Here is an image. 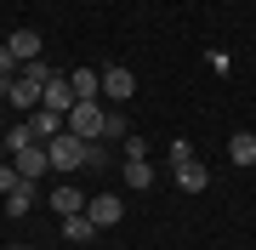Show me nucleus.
Masks as SVG:
<instances>
[{
    "label": "nucleus",
    "instance_id": "nucleus-20",
    "mask_svg": "<svg viewBox=\"0 0 256 250\" xmlns=\"http://www.w3.org/2000/svg\"><path fill=\"white\" fill-rule=\"evenodd\" d=\"M18 182H23V176H18V165H6V159H0V199H6Z\"/></svg>",
    "mask_w": 256,
    "mask_h": 250
},
{
    "label": "nucleus",
    "instance_id": "nucleus-24",
    "mask_svg": "<svg viewBox=\"0 0 256 250\" xmlns=\"http://www.w3.org/2000/svg\"><path fill=\"white\" fill-rule=\"evenodd\" d=\"M0 216H6V205H0Z\"/></svg>",
    "mask_w": 256,
    "mask_h": 250
},
{
    "label": "nucleus",
    "instance_id": "nucleus-15",
    "mask_svg": "<svg viewBox=\"0 0 256 250\" xmlns=\"http://www.w3.org/2000/svg\"><path fill=\"white\" fill-rule=\"evenodd\" d=\"M0 205H6V216H28V205H34V182H18Z\"/></svg>",
    "mask_w": 256,
    "mask_h": 250
},
{
    "label": "nucleus",
    "instance_id": "nucleus-5",
    "mask_svg": "<svg viewBox=\"0 0 256 250\" xmlns=\"http://www.w3.org/2000/svg\"><path fill=\"white\" fill-rule=\"evenodd\" d=\"M28 131H34V142H52V137H63V131H68V114L34 108V114H28Z\"/></svg>",
    "mask_w": 256,
    "mask_h": 250
},
{
    "label": "nucleus",
    "instance_id": "nucleus-14",
    "mask_svg": "<svg viewBox=\"0 0 256 250\" xmlns=\"http://www.w3.org/2000/svg\"><path fill=\"white\" fill-rule=\"evenodd\" d=\"M228 159L234 165H256V131H234L228 137Z\"/></svg>",
    "mask_w": 256,
    "mask_h": 250
},
{
    "label": "nucleus",
    "instance_id": "nucleus-13",
    "mask_svg": "<svg viewBox=\"0 0 256 250\" xmlns=\"http://www.w3.org/2000/svg\"><path fill=\"white\" fill-rule=\"evenodd\" d=\"M40 108H57V114H68V108H74V85H68L63 74H57V80L46 85V97H40Z\"/></svg>",
    "mask_w": 256,
    "mask_h": 250
},
{
    "label": "nucleus",
    "instance_id": "nucleus-17",
    "mask_svg": "<svg viewBox=\"0 0 256 250\" xmlns=\"http://www.w3.org/2000/svg\"><path fill=\"white\" fill-rule=\"evenodd\" d=\"M28 142H34V131H28V125H12V131H6V154H23Z\"/></svg>",
    "mask_w": 256,
    "mask_h": 250
},
{
    "label": "nucleus",
    "instance_id": "nucleus-9",
    "mask_svg": "<svg viewBox=\"0 0 256 250\" xmlns=\"http://www.w3.org/2000/svg\"><path fill=\"white\" fill-rule=\"evenodd\" d=\"M176 188H182V194H205V188H210V171L200 165V159H188V165H176Z\"/></svg>",
    "mask_w": 256,
    "mask_h": 250
},
{
    "label": "nucleus",
    "instance_id": "nucleus-10",
    "mask_svg": "<svg viewBox=\"0 0 256 250\" xmlns=\"http://www.w3.org/2000/svg\"><path fill=\"white\" fill-rule=\"evenodd\" d=\"M86 205H92V199H86L80 188H68V182H63V188H52V211H57V216H80Z\"/></svg>",
    "mask_w": 256,
    "mask_h": 250
},
{
    "label": "nucleus",
    "instance_id": "nucleus-18",
    "mask_svg": "<svg viewBox=\"0 0 256 250\" xmlns=\"http://www.w3.org/2000/svg\"><path fill=\"white\" fill-rule=\"evenodd\" d=\"M86 165H92V171H102V165H108V142H102V137L86 148Z\"/></svg>",
    "mask_w": 256,
    "mask_h": 250
},
{
    "label": "nucleus",
    "instance_id": "nucleus-16",
    "mask_svg": "<svg viewBox=\"0 0 256 250\" xmlns=\"http://www.w3.org/2000/svg\"><path fill=\"white\" fill-rule=\"evenodd\" d=\"M126 188H154V165H148V159H126Z\"/></svg>",
    "mask_w": 256,
    "mask_h": 250
},
{
    "label": "nucleus",
    "instance_id": "nucleus-3",
    "mask_svg": "<svg viewBox=\"0 0 256 250\" xmlns=\"http://www.w3.org/2000/svg\"><path fill=\"white\" fill-rule=\"evenodd\" d=\"M131 91H137V74H131V68H102V102H108V108H120V102H126Z\"/></svg>",
    "mask_w": 256,
    "mask_h": 250
},
{
    "label": "nucleus",
    "instance_id": "nucleus-22",
    "mask_svg": "<svg viewBox=\"0 0 256 250\" xmlns=\"http://www.w3.org/2000/svg\"><path fill=\"white\" fill-rule=\"evenodd\" d=\"M0 159H6V137H0Z\"/></svg>",
    "mask_w": 256,
    "mask_h": 250
},
{
    "label": "nucleus",
    "instance_id": "nucleus-21",
    "mask_svg": "<svg viewBox=\"0 0 256 250\" xmlns=\"http://www.w3.org/2000/svg\"><path fill=\"white\" fill-rule=\"evenodd\" d=\"M126 159H148V137L131 131V137H126Z\"/></svg>",
    "mask_w": 256,
    "mask_h": 250
},
{
    "label": "nucleus",
    "instance_id": "nucleus-8",
    "mask_svg": "<svg viewBox=\"0 0 256 250\" xmlns=\"http://www.w3.org/2000/svg\"><path fill=\"white\" fill-rule=\"evenodd\" d=\"M40 97H46V85L18 74V80H12V97H6V102H18V108H28V114H34V108H40Z\"/></svg>",
    "mask_w": 256,
    "mask_h": 250
},
{
    "label": "nucleus",
    "instance_id": "nucleus-4",
    "mask_svg": "<svg viewBox=\"0 0 256 250\" xmlns=\"http://www.w3.org/2000/svg\"><path fill=\"white\" fill-rule=\"evenodd\" d=\"M12 165H18V176H23V182H34L40 171H52V154H46V142H28L23 154H12Z\"/></svg>",
    "mask_w": 256,
    "mask_h": 250
},
{
    "label": "nucleus",
    "instance_id": "nucleus-19",
    "mask_svg": "<svg viewBox=\"0 0 256 250\" xmlns=\"http://www.w3.org/2000/svg\"><path fill=\"white\" fill-rule=\"evenodd\" d=\"M165 159H171V165H188V159H194V142H182V137H176L171 148H165Z\"/></svg>",
    "mask_w": 256,
    "mask_h": 250
},
{
    "label": "nucleus",
    "instance_id": "nucleus-1",
    "mask_svg": "<svg viewBox=\"0 0 256 250\" xmlns=\"http://www.w3.org/2000/svg\"><path fill=\"white\" fill-rule=\"evenodd\" d=\"M102 125H108V102H74V108H68V131H74V137H86V142H97L102 137Z\"/></svg>",
    "mask_w": 256,
    "mask_h": 250
},
{
    "label": "nucleus",
    "instance_id": "nucleus-2",
    "mask_svg": "<svg viewBox=\"0 0 256 250\" xmlns=\"http://www.w3.org/2000/svg\"><path fill=\"white\" fill-rule=\"evenodd\" d=\"M86 148H92V142H86V137H74V131L52 137V142H46V154H52V171H74V165H86Z\"/></svg>",
    "mask_w": 256,
    "mask_h": 250
},
{
    "label": "nucleus",
    "instance_id": "nucleus-11",
    "mask_svg": "<svg viewBox=\"0 0 256 250\" xmlns=\"http://www.w3.org/2000/svg\"><path fill=\"white\" fill-rule=\"evenodd\" d=\"M97 233H102V228H97L86 211H80V216H63V239H68V245H92Z\"/></svg>",
    "mask_w": 256,
    "mask_h": 250
},
{
    "label": "nucleus",
    "instance_id": "nucleus-6",
    "mask_svg": "<svg viewBox=\"0 0 256 250\" xmlns=\"http://www.w3.org/2000/svg\"><path fill=\"white\" fill-rule=\"evenodd\" d=\"M86 216H92L97 228H120V216H126V205H120V194H97L92 205H86Z\"/></svg>",
    "mask_w": 256,
    "mask_h": 250
},
{
    "label": "nucleus",
    "instance_id": "nucleus-12",
    "mask_svg": "<svg viewBox=\"0 0 256 250\" xmlns=\"http://www.w3.org/2000/svg\"><path fill=\"white\" fill-rule=\"evenodd\" d=\"M6 46H12L18 63H34V57H40V34H34V28H18V34H6Z\"/></svg>",
    "mask_w": 256,
    "mask_h": 250
},
{
    "label": "nucleus",
    "instance_id": "nucleus-23",
    "mask_svg": "<svg viewBox=\"0 0 256 250\" xmlns=\"http://www.w3.org/2000/svg\"><path fill=\"white\" fill-rule=\"evenodd\" d=\"M6 250H23V245H6Z\"/></svg>",
    "mask_w": 256,
    "mask_h": 250
},
{
    "label": "nucleus",
    "instance_id": "nucleus-7",
    "mask_svg": "<svg viewBox=\"0 0 256 250\" xmlns=\"http://www.w3.org/2000/svg\"><path fill=\"white\" fill-rule=\"evenodd\" d=\"M68 85H74V102H97L102 97V74H97V68H74Z\"/></svg>",
    "mask_w": 256,
    "mask_h": 250
}]
</instances>
